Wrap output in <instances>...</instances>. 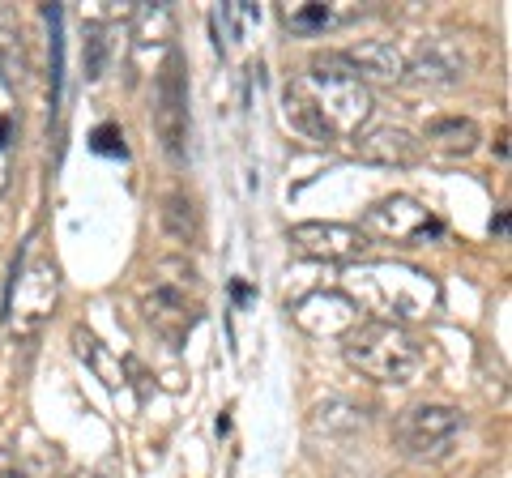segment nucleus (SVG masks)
I'll return each mask as SVG.
<instances>
[{"instance_id": "obj_5", "label": "nucleus", "mask_w": 512, "mask_h": 478, "mask_svg": "<svg viewBox=\"0 0 512 478\" xmlns=\"http://www.w3.org/2000/svg\"><path fill=\"white\" fill-rule=\"evenodd\" d=\"M466 427V414L448 402H414L397 414L393 423V444L397 453L410 461H436L453 449V440Z\"/></svg>"}, {"instance_id": "obj_7", "label": "nucleus", "mask_w": 512, "mask_h": 478, "mask_svg": "<svg viewBox=\"0 0 512 478\" xmlns=\"http://www.w3.org/2000/svg\"><path fill=\"white\" fill-rule=\"evenodd\" d=\"M154 129L158 141L171 163H184V141H188V73H184V56L167 52L163 69H158L154 82Z\"/></svg>"}, {"instance_id": "obj_8", "label": "nucleus", "mask_w": 512, "mask_h": 478, "mask_svg": "<svg viewBox=\"0 0 512 478\" xmlns=\"http://www.w3.org/2000/svg\"><path fill=\"white\" fill-rule=\"evenodd\" d=\"M291 244L295 252L312 261H338V265H355L367 257V239L359 227H350V222H299L291 227Z\"/></svg>"}, {"instance_id": "obj_16", "label": "nucleus", "mask_w": 512, "mask_h": 478, "mask_svg": "<svg viewBox=\"0 0 512 478\" xmlns=\"http://www.w3.org/2000/svg\"><path fill=\"white\" fill-rule=\"evenodd\" d=\"M163 231L175 239V244H192L197 239V201H192L184 188H171L163 197Z\"/></svg>"}, {"instance_id": "obj_14", "label": "nucleus", "mask_w": 512, "mask_h": 478, "mask_svg": "<svg viewBox=\"0 0 512 478\" xmlns=\"http://www.w3.org/2000/svg\"><path fill=\"white\" fill-rule=\"evenodd\" d=\"M478 141H483V129L474 116H440L427 124V146L444 158H470Z\"/></svg>"}, {"instance_id": "obj_20", "label": "nucleus", "mask_w": 512, "mask_h": 478, "mask_svg": "<svg viewBox=\"0 0 512 478\" xmlns=\"http://www.w3.org/2000/svg\"><path fill=\"white\" fill-rule=\"evenodd\" d=\"M338 22V13H333L329 5H295L286 9V26L295 30V35H316V30H325Z\"/></svg>"}, {"instance_id": "obj_12", "label": "nucleus", "mask_w": 512, "mask_h": 478, "mask_svg": "<svg viewBox=\"0 0 512 478\" xmlns=\"http://www.w3.org/2000/svg\"><path fill=\"white\" fill-rule=\"evenodd\" d=\"M355 154L376 167H414L423 158V141L406 124H376L355 137Z\"/></svg>"}, {"instance_id": "obj_1", "label": "nucleus", "mask_w": 512, "mask_h": 478, "mask_svg": "<svg viewBox=\"0 0 512 478\" xmlns=\"http://www.w3.org/2000/svg\"><path fill=\"white\" fill-rule=\"evenodd\" d=\"M350 304L367 312V321H389L402 325L423 316L436 304V282L427 269H414L402 261H355L346 274V291Z\"/></svg>"}, {"instance_id": "obj_21", "label": "nucleus", "mask_w": 512, "mask_h": 478, "mask_svg": "<svg viewBox=\"0 0 512 478\" xmlns=\"http://www.w3.org/2000/svg\"><path fill=\"white\" fill-rule=\"evenodd\" d=\"M0 73H5L9 86H22L26 82V56H22V43L13 35H0Z\"/></svg>"}, {"instance_id": "obj_23", "label": "nucleus", "mask_w": 512, "mask_h": 478, "mask_svg": "<svg viewBox=\"0 0 512 478\" xmlns=\"http://www.w3.org/2000/svg\"><path fill=\"white\" fill-rule=\"evenodd\" d=\"M0 478H26V470L13 461V453L9 449H0Z\"/></svg>"}, {"instance_id": "obj_24", "label": "nucleus", "mask_w": 512, "mask_h": 478, "mask_svg": "<svg viewBox=\"0 0 512 478\" xmlns=\"http://www.w3.org/2000/svg\"><path fill=\"white\" fill-rule=\"evenodd\" d=\"M5 180H9V150L0 146V188H5Z\"/></svg>"}, {"instance_id": "obj_4", "label": "nucleus", "mask_w": 512, "mask_h": 478, "mask_svg": "<svg viewBox=\"0 0 512 478\" xmlns=\"http://www.w3.org/2000/svg\"><path fill=\"white\" fill-rule=\"evenodd\" d=\"M188 291H197V269L184 257L158 261L150 269L146 291H141V312L171 346H180L184 333L197 325V304H188Z\"/></svg>"}, {"instance_id": "obj_3", "label": "nucleus", "mask_w": 512, "mask_h": 478, "mask_svg": "<svg viewBox=\"0 0 512 478\" xmlns=\"http://www.w3.org/2000/svg\"><path fill=\"white\" fill-rule=\"evenodd\" d=\"M342 355L359 376L376 380V385H414L427 368L423 342L406 325L367 321V316L342 338Z\"/></svg>"}, {"instance_id": "obj_2", "label": "nucleus", "mask_w": 512, "mask_h": 478, "mask_svg": "<svg viewBox=\"0 0 512 478\" xmlns=\"http://www.w3.org/2000/svg\"><path fill=\"white\" fill-rule=\"evenodd\" d=\"M295 86L312 103L329 137H359V129L372 120V90L359 82L342 52H316L303 77H295Z\"/></svg>"}, {"instance_id": "obj_19", "label": "nucleus", "mask_w": 512, "mask_h": 478, "mask_svg": "<svg viewBox=\"0 0 512 478\" xmlns=\"http://www.w3.org/2000/svg\"><path fill=\"white\" fill-rule=\"evenodd\" d=\"M82 56H86V82H103L107 56H111V39H107V30H103V26H86Z\"/></svg>"}, {"instance_id": "obj_22", "label": "nucleus", "mask_w": 512, "mask_h": 478, "mask_svg": "<svg viewBox=\"0 0 512 478\" xmlns=\"http://www.w3.org/2000/svg\"><path fill=\"white\" fill-rule=\"evenodd\" d=\"M90 146L99 150V154H120L124 158V133L116 129V124H99L94 137H90Z\"/></svg>"}, {"instance_id": "obj_9", "label": "nucleus", "mask_w": 512, "mask_h": 478, "mask_svg": "<svg viewBox=\"0 0 512 478\" xmlns=\"http://www.w3.org/2000/svg\"><path fill=\"white\" fill-rule=\"evenodd\" d=\"M466 73H470V60H466V52H461V43L444 39V35L423 39L414 60H406L410 82L431 86V90H453V86L466 82Z\"/></svg>"}, {"instance_id": "obj_15", "label": "nucleus", "mask_w": 512, "mask_h": 478, "mask_svg": "<svg viewBox=\"0 0 512 478\" xmlns=\"http://www.w3.org/2000/svg\"><path fill=\"white\" fill-rule=\"evenodd\" d=\"M367 427V414L359 406L342 402V397H329V402H320L312 410V432L316 436H355Z\"/></svg>"}, {"instance_id": "obj_6", "label": "nucleus", "mask_w": 512, "mask_h": 478, "mask_svg": "<svg viewBox=\"0 0 512 478\" xmlns=\"http://www.w3.org/2000/svg\"><path fill=\"white\" fill-rule=\"evenodd\" d=\"M359 231L367 244L380 239V244H397V248H419L427 239H436L444 227L423 201H414L410 193H393V197H380L367 205Z\"/></svg>"}, {"instance_id": "obj_11", "label": "nucleus", "mask_w": 512, "mask_h": 478, "mask_svg": "<svg viewBox=\"0 0 512 478\" xmlns=\"http://www.w3.org/2000/svg\"><path fill=\"white\" fill-rule=\"evenodd\" d=\"M52 304H56V265L39 257L18 282V299H13V329H18L22 338H30V333L47 321Z\"/></svg>"}, {"instance_id": "obj_18", "label": "nucleus", "mask_w": 512, "mask_h": 478, "mask_svg": "<svg viewBox=\"0 0 512 478\" xmlns=\"http://www.w3.org/2000/svg\"><path fill=\"white\" fill-rule=\"evenodd\" d=\"M282 111H286V124H291L295 133H303L308 141H333L325 133V124H320V116L312 111V103L303 99V90L295 82H286V90H282Z\"/></svg>"}, {"instance_id": "obj_13", "label": "nucleus", "mask_w": 512, "mask_h": 478, "mask_svg": "<svg viewBox=\"0 0 512 478\" xmlns=\"http://www.w3.org/2000/svg\"><path fill=\"white\" fill-rule=\"evenodd\" d=\"M350 60V69L359 73V82H384V86H393V82H406V56H402V47L389 43V39H359L355 47H346L342 52Z\"/></svg>"}, {"instance_id": "obj_17", "label": "nucleus", "mask_w": 512, "mask_h": 478, "mask_svg": "<svg viewBox=\"0 0 512 478\" xmlns=\"http://www.w3.org/2000/svg\"><path fill=\"white\" fill-rule=\"evenodd\" d=\"M133 35H137V43L141 47H150V43H171V35H175V13H171V5H137L133 9Z\"/></svg>"}, {"instance_id": "obj_10", "label": "nucleus", "mask_w": 512, "mask_h": 478, "mask_svg": "<svg viewBox=\"0 0 512 478\" xmlns=\"http://www.w3.org/2000/svg\"><path fill=\"white\" fill-rule=\"evenodd\" d=\"M291 316L312 338H346V333L363 321V312L350 304L342 291H312L308 299H299L291 308Z\"/></svg>"}]
</instances>
